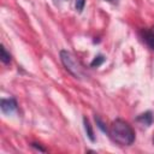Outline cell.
<instances>
[{"mask_svg":"<svg viewBox=\"0 0 154 154\" xmlns=\"http://www.w3.org/2000/svg\"><path fill=\"white\" fill-rule=\"evenodd\" d=\"M108 134L112 137V140L120 146H130L135 141V131L132 126L123 119L113 120L108 130Z\"/></svg>","mask_w":154,"mask_h":154,"instance_id":"cell-1","label":"cell"},{"mask_svg":"<svg viewBox=\"0 0 154 154\" xmlns=\"http://www.w3.org/2000/svg\"><path fill=\"white\" fill-rule=\"evenodd\" d=\"M60 60L64 65V67L76 78H82L83 77V69L81 64L77 61V59L72 55L71 52L61 49L60 51Z\"/></svg>","mask_w":154,"mask_h":154,"instance_id":"cell-2","label":"cell"},{"mask_svg":"<svg viewBox=\"0 0 154 154\" xmlns=\"http://www.w3.org/2000/svg\"><path fill=\"white\" fill-rule=\"evenodd\" d=\"M0 107H1L2 113H5V114H11V113H13V112L17 109V101H16L13 97L2 99L1 102H0Z\"/></svg>","mask_w":154,"mask_h":154,"instance_id":"cell-3","label":"cell"},{"mask_svg":"<svg viewBox=\"0 0 154 154\" xmlns=\"http://www.w3.org/2000/svg\"><path fill=\"white\" fill-rule=\"evenodd\" d=\"M136 122L138 124H141L142 126L149 128L154 122V116H153V113L150 111H147V112H143V113L138 114L136 117Z\"/></svg>","mask_w":154,"mask_h":154,"instance_id":"cell-4","label":"cell"},{"mask_svg":"<svg viewBox=\"0 0 154 154\" xmlns=\"http://www.w3.org/2000/svg\"><path fill=\"white\" fill-rule=\"evenodd\" d=\"M83 124H84V130H85V134L88 136V138L91 141V142H95V136H94V130L91 128V124L90 122L87 119V117L83 118Z\"/></svg>","mask_w":154,"mask_h":154,"instance_id":"cell-5","label":"cell"},{"mask_svg":"<svg viewBox=\"0 0 154 154\" xmlns=\"http://www.w3.org/2000/svg\"><path fill=\"white\" fill-rule=\"evenodd\" d=\"M142 36H143V40L146 41V43L152 49H154V34L152 32V30H143Z\"/></svg>","mask_w":154,"mask_h":154,"instance_id":"cell-6","label":"cell"},{"mask_svg":"<svg viewBox=\"0 0 154 154\" xmlns=\"http://www.w3.org/2000/svg\"><path fill=\"white\" fill-rule=\"evenodd\" d=\"M1 61L6 65L10 64V61H11V55H10V53H7V51L4 46H1Z\"/></svg>","mask_w":154,"mask_h":154,"instance_id":"cell-7","label":"cell"},{"mask_svg":"<svg viewBox=\"0 0 154 154\" xmlns=\"http://www.w3.org/2000/svg\"><path fill=\"white\" fill-rule=\"evenodd\" d=\"M103 61H105V57L103 55H96L94 59H93V61L90 63V66L91 67H99L100 65H102L103 64Z\"/></svg>","mask_w":154,"mask_h":154,"instance_id":"cell-8","label":"cell"},{"mask_svg":"<svg viewBox=\"0 0 154 154\" xmlns=\"http://www.w3.org/2000/svg\"><path fill=\"white\" fill-rule=\"evenodd\" d=\"M95 122H96V125L99 126V129H101V131H103V132H108V130H107L106 125L103 124V122L100 119V117H99V116H95Z\"/></svg>","mask_w":154,"mask_h":154,"instance_id":"cell-9","label":"cell"},{"mask_svg":"<svg viewBox=\"0 0 154 154\" xmlns=\"http://www.w3.org/2000/svg\"><path fill=\"white\" fill-rule=\"evenodd\" d=\"M85 5V0H76V10L78 12H82Z\"/></svg>","mask_w":154,"mask_h":154,"instance_id":"cell-10","label":"cell"},{"mask_svg":"<svg viewBox=\"0 0 154 154\" xmlns=\"http://www.w3.org/2000/svg\"><path fill=\"white\" fill-rule=\"evenodd\" d=\"M31 146H32L34 148H36L37 150H40V152H46V149H45V148H42V147H40L37 143H31Z\"/></svg>","mask_w":154,"mask_h":154,"instance_id":"cell-11","label":"cell"},{"mask_svg":"<svg viewBox=\"0 0 154 154\" xmlns=\"http://www.w3.org/2000/svg\"><path fill=\"white\" fill-rule=\"evenodd\" d=\"M105 1H107V2H109V4H113V5H116V4L119 2V0H105Z\"/></svg>","mask_w":154,"mask_h":154,"instance_id":"cell-12","label":"cell"},{"mask_svg":"<svg viewBox=\"0 0 154 154\" xmlns=\"http://www.w3.org/2000/svg\"><path fill=\"white\" fill-rule=\"evenodd\" d=\"M152 32H153V34H154V26H153V28H152Z\"/></svg>","mask_w":154,"mask_h":154,"instance_id":"cell-13","label":"cell"},{"mask_svg":"<svg viewBox=\"0 0 154 154\" xmlns=\"http://www.w3.org/2000/svg\"><path fill=\"white\" fill-rule=\"evenodd\" d=\"M153 144H154V138H153Z\"/></svg>","mask_w":154,"mask_h":154,"instance_id":"cell-14","label":"cell"}]
</instances>
